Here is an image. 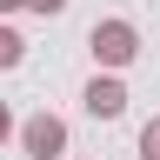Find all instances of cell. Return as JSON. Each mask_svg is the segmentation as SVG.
I'll list each match as a JSON object with an SVG mask.
<instances>
[{"label": "cell", "instance_id": "obj_1", "mask_svg": "<svg viewBox=\"0 0 160 160\" xmlns=\"http://www.w3.org/2000/svg\"><path fill=\"white\" fill-rule=\"evenodd\" d=\"M87 53H93L107 73L133 67V53H140V27H133V20H93V33H87Z\"/></svg>", "mask_w": 160, "mask_h": 160}, {"label": "cell", "instance_id": "obj_2", "mask_svg": "<svg viewBox=\"0 0 160 160\" xmlns=\"http://www.w3.org/2000/svg\"><path fill=\"white\" fill-rule=\"evenodd\" d=\"M20 147H27V160H53V153H67V120H60V113H33L27 127H20Z\"/></svg>", "mask_w": 160, "mask_h": 160}, {"label": "cell", "instance_id": "obj_3", "mask_svg": "<svg viewBox=\"0 0 160 160\" xmlns=\"http://www.w3.org/2000/svg\"><path fill=\"white\" fill-rule=\"evenodd\" d=\"M80 100H87L93 120H120V113H127V87H120V73H107V67L87 80V93H80Z\"/></svg>", "mask_w": 160, "mask_h": 160}, {"label": "cell", "instance_id": "obj_4", "mask_svg": "<svg viewBox=\"0 0 160 160\" xmlns=\"http://www.w3.org/2000/svg\"><path fill=\"white\" fill-rule=\"evenodd\" d=\"M20 53H27V40H20L13 27H0V67H20Z\"/></svg>", "mask_w": 160, "mask_h": 160}, {"label": "cell", "instance_id": "obj_5", "mask_svg": "<svg viewBox=\"0 0 160 160\" xmlns=\"http://www.w3.org/2000/svg\"><path fill=\"white\" fill-rule=\"evenodd\" d=\"M140 160H160V113L140 127Z\"/></svg>", "mask_w": 160, "mask_h": 160}, {"label": "cell", "instance_id": "obj_6", "mask_svg": "<svg viewBox=\"0 0 160 160\" xmlns=\"http://www.w3.org/2000/svg\"><path fill=\"white\" fill-rule=\"evenodd\" d=\"M20 7H33V13H67V0H20Z\"/></svg>", "mask_w": 160, "mask_h": 160}, {"label": "cell", "instance_id": "obj_7", "mask_svg": "<svg viewBox=\"0 0 160 160\" xmlns=\"http://www.w3.org/2000/svg\"><path fill=\"white\" fill-rule=\"evenodd\" d=\"M7 133H13V113H7V107H0V140H7Z\"/></svg>", "mask_w": 160, "mask_h": 160}, {"label": "cell", "instance_id": "obj_8", "mask_svg": "<svg viewBox=\"0 0 160 160\" xmlns=\"http://www.w3.org/2000/svg\"><path fill=\"white\" fill-rule=\"evenodd\" d=\"M13 7H20V0H0V13H13Z\"/></svg>", "mask_w": 160, "mask_h": 160}]
</instances>
